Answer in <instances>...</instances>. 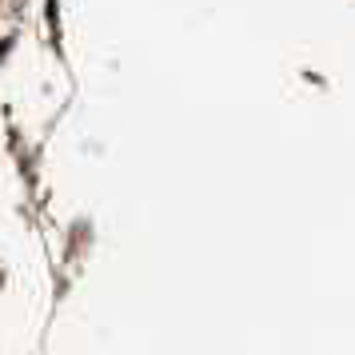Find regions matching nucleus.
I'll return each mask as SVG.
<instances>
[]
</instances>
